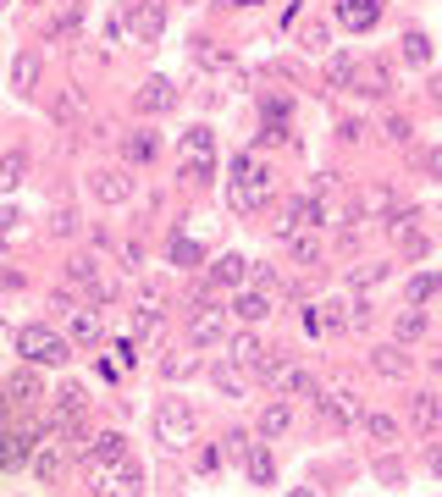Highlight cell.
<instances>
[{
	"instance_id": "obj_4",
	"label": "cell",
	"mask_w": 442,
	"mask_h": 497,
	"mask_svg": "<svg viewBox=\"0 0 442 497\" xmlns=\"http://www.w3.org/2000/svg\"><path fill=\"white\" fill-rule=\"evenodd\" d=\"M155 442H161L166 453H183V448H194V437H200V415L183 404V398H166L161 409H155Z\"/></svg>"
},
{
	"instance_id": "obj_28",
	"label": "cell",
	"mask_w": 442,
	"mask_h": 497,
	"mask_svg": "<svg viewBox=\"0 0 442 497\" xmlns=\"http://www.w3.org/2000/svg\"><path fill=\"white\" fill-rule=\"evenodd\" d=\"M200 260H205V249L194 238H172V265H177V271H194Z\"/></svg>"
},
{
	"instance_id": "obj_23",
	"label": "cell",
	"mask_w": 442,
	"mask_h": 497,
	"mask_svg": "<svg viewBox=\"0 0 442 497\" xmlns=\"http://www.w3.org/2000/svg\"><path fill=\"white\" fill-rule=\"evenodd\" d=\"M243 470H249V481H255V486H271L276 481V458L266 448H249L243 453Z\"/></svg>"
},
{
	"instance_id": "obj_20",
	"label": "cell",
	"mask_w": 442,
	"mask_h": 497,
	"mask_svg": "<svg viewBox=\"0 0 442 497\" xmlns=\"http://www.w3.org/2000/svg\"><path fill=\"white\" fill-rule=\"evenodd\" d=\"M426 326H431V321H426L421 304H404V315L393 321V338H398V343H415V338H426Z\"/></svg>"
},
{
	"instance_id": "obj_2",
	"label": "cell",
	"mask_w": 442,
	"mask_h": 497,
	"mask_svg": "<svg viewBox=\"0 0 442 497\" xmlns=\"http://www.w3.org/2000/svg\"><path fill=\"white\" fill-rule=\"evenodd\" d=\"M83 476H89V492L94 497H139L144 492V470H139V458H111V464H83Z\"/></svg>"
},
{
	"instance_id": "obj_31",
	"label": "cell",
	"mask_w": 442,
	"mask_h": 497,
	"mask_svg": "<svg viewBox=\"0 0 442 497\" xmlns=\"http://www.w3.org/2000/svg\"><path fill=\"white\" fill-rule=\"evenodd\" d=\"M327 78H332V89H343V83H354V78H360V61H354V56H332V66H327Z\"/></svg>"
},
{
	"instance_id": "obj_21",
	"label": "cell",
	"mask_w": 442,
	"mask_h": 497,
	"mask_svg": "<svg viewBox=\"0 0 442 497\" xmlns=\"http://www.w3.org/2000/svg\"><path fill=\"white\" fill-rule=\"evenodd\" d=\"M89 458H94V464L128 458V437H122V431H100V437H94V448H89ZM89 458H83V464H89Z\"/></svg>"
},
{
	"instance_id": "obj_8",
	"label": "cell",
	"mask_w": 442,
	"mask_h": 497,
	"mask_svg": "<svg viewBox=\"0 0 442 497\" xmlns=\"http://www.w3.org/2000/svg\"><path fill=\"white\" fill-rule=\"evenodd\" d=\"M6 392H12V409L17 415H28V409H34L39 404V398H45V376H39V364H12V371H6Z\"/></svg>"
},
{
	"instance_id": "obj_1",
	"label": "cell",
	"mask_w": 442,
	"mask_h": 497,
	"mask_svg": "<svg viewBox=\"0 0 442 497\" xmlns=\"http://www.w3.org/2000/svg\"><path fill=\"white\" fill-rule=\"evenodd\" d=\"M227 188H233V210H243V216H255V210H266V199H271V166L255 155V150H243V155H233V166H227Z\"/></svg>"
},
{
	"instance_id": "obj_32",
	"label": "cell",
	"mask_w": 442,
	"mask_h": 497,
	"mask_svg": "<svg viewBox=\"0 0 442 497\" xmlns=\"http://www.w3.org/2000/svg\"><path fill=\"white\" fill-rule=\"evenodd\" d=\"M365 437L370 442H393L398 437V420L393 415H365Z\"/></svg>"
},
{
	"instance_id": "obj_39",
	"label": "cell",
	"mask_w": 442,
	"mask_h": 497,
	"mask_svg": "<svg viewBox=\"0 0 442 497\" xmlns=\"http://www.w3.org/2000/svg\"><path fill=\"white\" fill-rule=\"evenodd\" d=\"M17 183H22V155L12 150V155H6V166H0V188H17Z\"/></svg>"
},
{
	"instance_id": "obj_29",
	"label": "cell",
	"mask_w": 442,
	"mask_h": 497,
	"mask_svg": "<svg viewBox=\"0 0 442 497\" xmlns=\"http://www.w3.org/2000/svg\"><path fill=\"white\" fill-rule=\"evenodd\" d=\"M122 150H128L133 166H144V160H155V150H161V144H155V133H128V144H122Z\"/></svg>"
},
{
	"instance_id": "obj_14",
	"label": "cell",
	"mask_w": 442,
	"mask_h": 497,
	"mask_svg": "<svg viewBox=\"0 0 442 497\" xmlns=\"http://www.w3.org/2000/svg\"><path fill=\"white\" fill-rule=\"evenodd\" d=\"M337 22L354 28V33H365V28L382 22V0H337Z\"/></svg>"
},
{
	"instance_id": "obj_11",
	"label": "cell",
	"mask_w": 442,
	"mask_h": 497,
	"mask_svg": "<svg viewBox=\"0 0 442 497\" xmlns=\"http://www.w3.org/2000/svg\"><path fill=\"white\" fill-rule=\"evenodd\" d=\"M288 425H293V404H288V398H271V404L260 409V420H255V437L276 442V437H288Z\"/></svg>"
},
{
	"instance_id": "obj_15",
	"label": "cell",
	"mask_w": 442,
	"mask_h": 497,
	"mask_svg": "<svg viewBox=\"0 0 442 497\" xmlns=\"http://www.w3.org/2000/svg\"><path fill=\"white\" fill-rule=\"evenodd\" d=\"M83 22V0H61V6L45 17V39H72Z\"/></svg>"
},
{
	"instance_id": "obj_27",
	"label": "cell",
	"mask_w": 442,
	"mask_h": 497,
	"mask_svg": "<svg viewBox=\"0 0 442 497\" xmlns=\"http://www.w3.org/2000/svg\"><path fill=\"white\" fill-rule=\"evenodd\" d=\"M370 364H376L382 376H404V371H409V354H398V343H393V348H376Z\"/></svg>"
},
{
	"instance_id": "obj_46",
	"label": "cell",
	"mask_w": 442,
	"mask_h": 497,
	"mask_svg": "<svg viewBox=\"0 0 442 497\" xmlns=\"http://www.w3.org/2000/svg\"><path fill=\"white\" fill-rule=\"evenodd\" d=\"M426 464H431V476H442V448H431V458H426Z\"/></svg>"
},
{
	"instance_id": "obj_3",
	"label": "cell",
	"mask_w": 442,
	"mask_h": 497,
	"mask_svg": "<svg viewBox=\"0 0 442 497\" xmlns=\"http://www.w3.org/2000/svg\"><path fill=\"white\" fill-rule=\"evenodd\" d=\"M122 33H133V45H155L166 33V0H128L111 22V39H122Z\"/></svg>"
},
{
	"instance_id": "obj_24",
	"label": "cell",
	"mask_w": 442,
	"mask_h": 497,
	"mask_svg": "<svg viewBox=\"0 0 442 497\" xmlns=\"http://www.w3.org/2000/svg\"><path fill=\"white\" fill-rule=\"evenodd\" d=\"M83 409H89V392H83L78 381H67V387H61V392H55V415H67L72 425L83 420Z\"/></svg>"
},
{
	"instance_id": "obj_12",
	"label": "cell",
	"mask_w": 442,
	"mask_h": 497,
	"mask_svg": "<svg viewBox=\"0 0 442 497\" xmlns=\"http://www.w3.org/2000/svg\"><path fill=\"white\" fill-rule=\"evenodd\" d=\"M172 106H177L172 78H149V83L133 94V111H144V116H161V111H172Z\"/></svg>"
},
{
	"instance_id": "obj_33",
	"label": "cell",
	"mask_w": 442,
	"mask_h": 497,
	"mask_svg": "<svg viewBox=\"0 0 442 497\" xmlns=\"http://www.w3.org/2000/svg\"><path fill=\"white\" fill-rule=\"evenodd\" d=\"M404 61H415V66L431 61V39H426V33H404Z\"/></svg>"
},
{
	"instance_id": "obj_34",
	"label": "cell",
	"mask_w": 442,
	"mask_h": 497,
	"mask_svg": "<svg viewBox=\"0 0 442 497\" xmlns=\"http://www.w3.org/2000/svg\"><path fill=\"white\" fill-rule=\"evenodd\" d=\"M288 249H293V260H299V265H310L315 254H321V244H315V232H293V238H288Z\"/></svg>"
},
{
	"instance_id": "obj_42",
	"label": "cell",
	"mask_w": 442,
	"mask_h": 497,
	"mask_svg": "<svg viewBox=\"0 0 442 497\" xmlns=\"http://www.w3.org/2000/svg\"><path fill=\"white\" fill-rule=\"evenodd\" d=\"M304 188H310V193H315V199H327V193H332V188H337V172H315V177H310V183H304Z\"/></svg>"
},
{
	"instance_id": "obj_22",
	"label": "cell",
	"mask_w": 442,
	"mask_h": 497,
	"mask_svg": "<svg viewBox=\"0 0 442 497\" xmlns=\"http://www.w3.org/2000/svg\"><path fill=\"white\" fill-rule=\"evenodd\" d=\"M34 83H39V56L22 50V56L12 61V89H17V94H34Z\"/></svg>"
},
{
	"instance_id": "obj_43",
	"label": "cell",
	"mask_w": 442,
	"mask_h": 497,
	"mask_svg": "<svg viewBox=\"0 0 442 497\" xmlns=\"http://www.w3.org/2000/svg\"><path fill=\"white\" fill-rule=\"evenodd\" d=\"M260 111H266L271 122H288V99H282V94H266V99H260Z\"/></svg>"
},
{
	"instance_id": "obj_45",
	"label": "cell",
	"mask_w": 442,
	"mask_h": 497,
	"mask_svg": "<svg viewBox=\"0 0 442 497\" xmlns=\"http://www.w3.org/2000/svg\"><path fill=\"white\" fill-rule=\"evenodd\" d=\"M116 359H122V364H139V354H133V338H122V343H116Z\"/></svg>"
},
{
	"instance_id": "obj_9",
	"label": "cell",
	"mask_w": 442,
	"mask_h": 497,
	"mask_svg": "<svg viewBox=\"0 0 442 497\" xmlns=\"http://www.w3.org/2000/svg\"><path fill=\"white\" fill-rule=\"evenodd\" d=\"M188 343H194V348H216V343H227V310H221V304L188 310Z\"/></svg>"
},
{
	"instance_id": "obj_47",
	"label": "cell",
	"mask_w": 442,
	"mask_h": 497,
	"mask_svg": "<svg viewBox=\"0 0 442 497\" xmlns=\"http://www.w3.org/2000/svg\"><path fill=\"white\" fill-rule=\"evenodd\" d=\"M426 166H431V177H442V155H431V160H426Z\"/></svg>"
},
{
	"instance_id": "obj_30",
	"label": "cell",
	"mask_w": 442,
	"mask_h": 497,
	"mask_svg": "<svg viewBox=\"0 0 442 497\" xmlns=\"http://www.w3.org/2000/svg\"><path fill=\"white\" fill-rule=\"evenodd\" d=\"M431 293H442V277H409V287H404V304H426Z\"/></svg>"
},
{
	"instance_id": "obj_26",
	"label": "cell",
	"mask_w": 442,
	"mask_h": 497,
	"mask_svg": "<svg viewBox=\"0 0 442 497\" xmlns=\"http://www.w3.org/2000/svg\"><path fill=\"white\" fill-rule=\"evenodd\" d=\"M161 326H166V310H161V304H155V298H149L144 310H133V343H139V338H155V331H161Z\"/></svg>"
},
{
	"instance_id": "obj_6",
	"label": "cell",
	"mask_w": 442,
	"mask_h": 497,
	"mask_svg": "<svg viewBox=\"0 0 442 497\" xmlns=\"http://www.w3.org/2000/svg\"><path fill=\"white\" fill-rule=\"evenodd\" d=\"M17 354L28 364H67L72 359V343L50 326H17Z\"/></svg>"
},
{
	"instance_id": "obj_37",
	"label": "cell",
	"mask_w": 442,
	"mask_h": 497,
	"mask_svg": "<svg viewBox=\"0 0 442 497\" xmlns=\"http://www.w3.org/2000/svg\"><path fill=\"white\" fill-rule=\"evenodd\" d=\"M194 371H200V359H177V354L161 364V376H166V381H183V376H194Z\"/></svg>"
},
{
	"instance_id": "obj_49",
	"label": "cell",
	"mask_w": 442,
	"mask_h": 497,
	"mask_svg": "<svg viewBox=\"0 0 442 497\" xmlns=\"http://www.w3.org/2000/svg\"><path fill=\"white\" fill-rule=\"evenodd\" d=\"M288 497H315V492H288Z\"/></svg>"
},
{
	"instance_id": "obj_18",
	"label": "cell",
	"mask_w": 442,
	"mask_h": 497,
	"mask_svg": "<svg viewBox=\"0 0 442 497\" xmlns=\"http://www.w3.org/2000/svg\"><path fill=\"white\" fill-rule=\"evenodd\" d=\"M210 381H216V392H221V398H233V404L249 392V381L238 376V359H216V364H210Z\"/></svg>"
},
{
	"instance_id": "obj_19",
	"label": "cell",
	"mask_w": 442,
	"mask_h": 497,
	"mask_svg": "<svg viewBox=\"0 0 442 497\" xmlns=\"http://www.w3.org/2000/svg\"><path fill=\"white\" fill-rule=\"evenodd\" d=\"M243 277H249V260H243V254L210 260V282H216V287H243Z\"/></svg>"
},
{
	"instance_id": "obj_25",
	"label": "cell",
	"mask_w": 442,
	"mask_h": 497,
	"mask_svg": "<svg viewBox=\"0 0 442 497\" xmlns=\"http://www.w3.org/2000/svg\"><path fill=\"white\" fill-rule=\"evenodd\" d=\"M233 315L255 326V321H266V315H271V298H266V293H238V298H233Z\"/></svg>"
},
{
	"instance_id": "obj_41",
	"label": "cell",
	"mask_w": 442,
	"mask_h": 497,
	"mask_svg": "<svg viewBox=\"0 0 442 497\" xmlns=\"http://www.w3.org/2000/svg\"><path fill=\"white\" fill-rule=\"evenodd\" d=\"M382 133H387L393 144H409V139H415V127H409L404 116H387V127H382Z\"/></svg>"
},
{
	"instance_id": "obj_35",
	"label": "cell",
	"mask_w": 442,
	"mask_h": 497,
	"mask_svg": "<svg viewBox=\"0 0 442 497\" xmlns=\"http://www.w3.org/2000/svg\"><path fill=\"white\" fill-rule=\"evenodd\" d=\"M360 83H365V94H387L393 89V73H387V66H365Z\"/></svg>"
},
{
	"instance_id": "obj_13",
	"label": "cell",
	"mask_w": 442,
	"mask_h": 497,
	"mask_svg": "<svg viewBox=\"0 0 442 497\" xmlns=\"http://www.w3.org/2000/svg\"><path fill=\"white\" fill-rule=\"evenodd\" d=\"M89 188H94L100 205H128V199H133V177L128 172H94Z\"/></svg>"
},
{
	"instance_id": "obj_50",
	"label": "cell",
	"mask_w": 442,
	"mask_h": 497,
	"mask_svg": "<svg viewBox=\"0 0 442 497\" xmlns=\"http://www.w3.org/2000/svg\"><path fill=\"white\" fill-rule=\"evenodd\" d=\"M431 94H437V99H442V83H437V89H431Z\"/></svg>"
},
{
	"instance_id": "obj_16",
	"label": "cell",
	"mask_w": 442,
	"mask_h": 497,
	"mask_svg": "<svg viewBox=\"0 0 442 497\" xmlns=\"http://www.w3.org/2000/svg\"><path fill=\"white\" fill-rule=\"evenodd\" d=\"M67 331H72L78 348H100V338H106V326L94 310H67Z\"/></svg>"
},
{
	"instance_id": "obj_51",
	"label": "cell",
	"mask_w": 442,
	"mask_h": 497,
	"mask_svg": "<svg viewBox=\"0 0 442 497\" xmlns=\"http://www.w3.org/2000/svg\"><path fill=\"white\" fill-rule=\"evenodd\" d=\"M437 277H442V271H437Z\"/></svg>"
},
{
	"instance_id": "obj_36",
	"label": "cell",
	"mask_w": 442,
	"mask_h": 497,
	"mask_svg": "<svg viewBox=\"0 0 442 497\" xmlns=\"http://www.w3.org/2000/svg\"><path fill=\"white\" fill-rule=\"evenodd\" d=\"M34 476H39V481H55V476H61V453H55V448H39Z\"/></svg>"
},
{
	"instance_id": "obj_40",
	"label": "cell",
	"mask_w": 442,
	"mask_h": 497,
	"mask_svg": "<svg viewBox=\"0 0 442 497\" xmlns=\"http://www.w3.org/2000/svg\"><path fill=\"white\" fill-rule=\"evenodd\" d=\"M382 277H387V265H360V271H349V287H354V282H360V287H376Z\"/></svg>"
},
{
	"instance_id": "obj_10",
	"label": "cell",
	"mask_w": 442,
	"mask_h": 497,
	"mask_svg": "<svg viewBox=\"0 0 442 497\" xmlns=\"http://www.w3.org/2000/svg\"><path fill=\"white\" fill-rule=\"evenodd\" d=\"M271 398H315L310 364H282V371L271 376Z\"/></svg>"
},
{
	"instance_id": "obj_38",
	"label": "cell",
	"mask_w": 442,
	"mask_h": 497,
	"mask_svg": "<svg viewBox=\"0 0 442 497\" xmlns=\"http://www.w3.org/2000/svg\"><path fill=\"white\" fill-rule=\"evenodd\" d=\"M299 45H304V50H327V22H304Z\"/></svg>"
},
{
	"instance_id": "obj_7",
	"label": "cell",
	"mask_w": 442,
	"mask_h": 497,
	"mask_svg": "<svg viewBox=\"0 0 442 497\" xmlns=\"http://www.w3.org/2000/svg\"><path fill=\"white\" fill-rule=\"evenodd\" d=\"M315 415H321L327 425H365V404L349 392V387H332V392H315L310 398Z\"/></svg>"
},
{
	"instance_id": "obj_17",
	"label": "cell",
	"mask_w": 442,
	"mask_h": 497,
	"mask_svg": "<svg viewBox=\"0 0 442 497\" xmlns=\"http://www.w3.org/2000/svg\"><path fill=\"white\" fill-rule=\"evenodd\" d=\"M409 420H415V431L431 437V431L442 425V398L437 392H415V398H409Z\"/></svg>"
},
{
	"instance_id": "obj_5",
	"label": "cell",
	"mask_w": 442,
	"mask_h": 497,
	"mask_svg": "<svg viewBox=\"0 0 442 497\" xmlns=\"http://www.w3.org/2000/svg\"><path fill=\"white\" fill-rule=\"evenodd\" d=\"M177 177L194 183V188H205L216 177V139H210V127H188L183 133V144H177Z\"/></svg>"
},
{
	"instance_id": "obj_48",
	"label": "cell",
	"mask_w": 442,
	"mask_h": 497,
	"mask_svg": "<svg viewBox=\"0 0 442 497\" xmlns=\"http://www.w3.org/2000/svg\"><path fill=\"white\" fill-rule=\"evenodd\" d=\"M431 371H437V376H442V354H437V359H431Z\"/></svg>"
},
{
	"instance_id": "obj_44",
	"label": "cell",
	"mask_w": 442,
	"mask_h": 497,
	"mask_svg": "<svg viewBox=\"0 0 442 497\" xmlns=\"http://www.w3.org/2000/svg\"><path fill=\"white\" fill-rule=\"evenodd\" d=\"M299 321H304V331H310V338L321 331V310H315V304H304V315H299Z\"/></svg>"
}]
</instances>
